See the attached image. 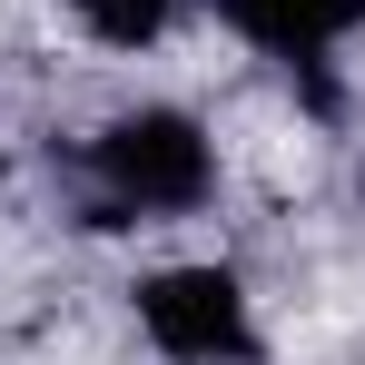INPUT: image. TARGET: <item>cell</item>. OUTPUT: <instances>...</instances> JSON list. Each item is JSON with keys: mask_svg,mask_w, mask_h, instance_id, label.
Masks as SVG:
<instances>
[{"mask_svg": "<svg viewBox=\"0 0 365 365\" xmlns=\"http://www.w3.org/2000/svg\"><path fill=\"white\" fill-rule=\"evenodd\" d=\"M69 187H79L89 227H187L227 187V138L187 99H119L109 119L79 128Z\"/></svg>", "mask_w": 365, "mask_h": 365, "instance_id": "obj_1", "label": "cell"}, {"mask_svg": "<svg viewBox=\"0 0 365 365\" xmlns=\"http://www.w3.org/2000/svg\"><path fill=\"white\" fill-rule=\"evenodd\" d=\"M128 326L158 365H267L257 287L227 257H158L128 277Z\"/></svg>", "mask_w": 365, "mask_h": 365, "instance_id": "obj_2", "label": "cell"}, {"mask_svg": "<svg viewBox=\"0 0 365 365\" xmlns=\"http://www.w3.org/2000/svg\"><path fill=\"white\" fill-rule=\"evenodd\" d=\"M60 20L79 30V50H99V60H148V50H168L187 20V0H60Z\"/></svg>", "mask_w": 365, "mask_h": 365, "instance_id": "obj_4", "label": "cell"}, {"mask_svg": "<svg viewBox=\"0 0 365 365\" xmlns=\"http://www.w3.org/2000/svg\"><path fill=\"white\" fill-rule=\"evenodd\" d=\"M207 30H227L247 60L287 69V89H306L316 109L336 99V69L365 40V0H187Z\"/></svg>", "mask_w": 365, "mask_h": 365, "instance_id": "obj_3", "label": "cell"}, {"mask_svg": "<svg viewBox=\"0 0 365 365\" xmlns=\"http://www.w3.org/2000/svg\"><path fill=\"white\" fill-rule=\"evenodd\" d=\"M0 187H10V128H0Z\"/></svg>", "mask_w": 365, "mask_h": 365, "instance_id": "obj_5", "label": "cell"}]
</instances>
